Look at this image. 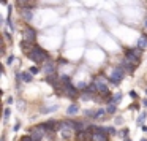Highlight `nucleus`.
<instances>
[{
    "mask_svg": "<svg viewBox=\"0 0 147 141\" xmlns=\"http://www.w3.org/2000/svg\"><path fill=\"white\" fill-rule=\"evenodd\" d=\"M8 116H10V109H5V119H8Z\"/></svg>",
    "mask_w": 147,
    "mask_h": 141,
    "instance_id": "29",
    "label": "nucleus"
},
{
    "mask_svg": "<svg viewBox=\"0 0 147 141\" xmlns=\"http://www.w3.org/2000/svg\"><path fill=\"white\" fill-rule=\"evenodd\" d=\"M142 105H144V106H146V108H147V98H146V100H142Z\"/></svg>",
    "mask_w": 147,
    "mask_h": 141,
    "instance_id": "31",
    "label": "nucleus"
},
{
    "mask_svg": "<svg viewBox=\"0 0 147 141\" xmlns=\"http://www.w3.org/2000/svg\"><path fill=\"white\" fill-rule=\"evenodd\" d=\"M27 56H29L30 60L36 62V64H43V62L49 60V54L43 48H40V46H33V48L27 52Z\"/></svg>",
    "mask_w": 147,
    "mask_h": 141,
    "instance_id": "1",
    "label": "nucleus"
},
{
    "mask_svg": "<svg viewBox=\"0 0 147 141\" xmlns=\"http://www.w3.org/2000/svg\"><path fill=\"white\" fill-rule=\"evenodd\" d=\"M115 106H117V105H114V103H109V105H108V108H106L108 114H114V113H115Z\"/></svg>",
    "mask_w": 147,
    "mask_h": 141,
    "instance_id": "19",
    "label": "nucleus"
},
{
    "mask_svg": "<svg viewBox=\"0 0 147 141\" xmlns=\"http://www.w3.org/2000/svg\"><path fill=\"white\" fill-rule=\"evenodd\" d=\"M33 0H18V5L21 8H27V7H32Z\"/></svg>",
    "mask_w": 147,
    "mask_h": 141,
    "instance_id": "17",
    "label": "nucleus"
},
{
    "mask_svg": "<svg viewBox=\"0 0 147 141\" xmlns=\"http://www.w3.org/2000/svg\"><path fill=\"white\" fill-rule=\"evenodd\" d=\"M108 132H93L92 133V141H108Z\"/></svg>",
    "mask_w": 147,
    "mask_h": 141,
    "instance_id": "8",
    "label": "nucleus"
},
{
    "mask_svg": "<svg viewBox=\"0 0 147 141\" xmlns=\"http://www.w3.org/2000/svg\"><path fill=\"white\" fill-rule=\"evenodd\" d=\"M146 117H147V113H146V111H144V113H141L139 119H138V125H142V122L146 121Z\"/></svg>",
    "mask_w": 147,
    "mask_h": 141,
    "instance_id": "20",
    "label": "nucleus"
},
{
    "mask_svg": "<svg viewBox=\"0 0 147 141\" xmlns=\"http://www.w3.org/2000/svg\"><path fill=\"white\" fill-rule=\"evenodd\" d=\"M46 132H48V130H46L45 124H43V125H38V127H33L32 132H30V136H32L33 141H41Z\"/></svg>",
    "mask_w": 147,
    "mask_h": 141,
    "instance_id": "5",
    "label": "nucleus"
},
{
    "mask_svg": "<svg viewBox=\"0 0 147 141\" xmlns=\"http://www.w3.org/2000/svg\"><path fill=\"white\" fill-rule=\"evenodd\" d=\"M21 141H33V140H32V136L29 135V136H22V138H21Z\"/></svg>",
    "mask_w": 147,
    "mask_h": 141,
    "instance_id": "25",
    "label": "nucleus"
},
{
    "mask_svg": "<svg viewBox=\"0 0 147 141\" xmlns=\"http://www.w3.org/2000/svg\"><path fill=\"white\" fill-rule=\"evenodd\" d=\"M93 84H95V89L98 94H103V95H108L109 94V89H108V86H106V81L103 76H96Z\"/></svg>",
    "mask_w": 147,
    "mask_h": 141,
    "instance_id": "4",
    "label": "nucleus"
},
{
    "mask_svg": "<svg viewBox=\"0 0 147 141\" xmlns=\"http://www.w3.org/2000/svg\"><path fill=\"white\" fill-rule=\"evenodd\" d=\"M46 81H48L52 87H55V89L59 87V78H57V75H55V73H49L48 76H46Z\"/></svg>",
    "mask_w": 147,
    "mask_h": 141,
    "instance_id": "11",
    "label": "nucleus"
},
{
    "mask_svg": "<svg viewBox=\"0 0 147 141\" xmlns=\"http://www.w3.org/2000/svg\"><path fill=\"white\" fill-rule=\"evenodd\" d=\"M38 71H40V68L36 67V65H33V67H30V73H32V75H36Z\"/></svg>",
    "mask_w": 147,
    "mask_h": 141,
    "instance_id": "22",
    "label": "nucleus"
},
{
    "mask_svg": "<svg viewBox=\"0 0 147 141\" xmlns=\"http://www.w3.org/2000/svg\"><path fill=\"white\" fill-rule=\"evenodd\" d=\"M122 67L125 68V71H128V73L131 75V73L134 71V68H136V64H133L131 60H128V59L125 57V59H123V62H122Z\"/></svg>",
    "mask_w": 147,
    "mask_h": 141,
    "instance_id": "9",
    "label": "nucleus"
},
{
    "mask_svg": "<svg viewBox=\"0 0 147 141\" xmlns=\"http://www.w3.org/2000/svg\"><path fill=\"white\" fill-rule=\"evenodd\" d=\"M125 57L128 60H131L133 64H139V59H141V54H142V49L141 48H134V49H125Z\"/></svg>",
    "mask_w": 147,
    "mask_h": 141,
    "instance_id": "2",
    "label": "nucleus"
},
{
    "mask_svg": "<svg viewBox=\"0 0 147 141\" xmlns=\"http://www.w3.org/2000/svg\"><path fill=\"white\" fill-rule=\"evenodd\" d=\"M138 48L146 49L147 48V35H141L139 40H138Z\"/></svg>",
    "mask_w": 147,
    "mask_h": 141,
    "instance_id": "14",
    "label": "nucleus"
},
{
    "mask_svg": "<svg viewBox=\"0 0 147 141\" xmlns=\"http://www.w3.org/2000/svg\"><path fill=\"white\" fill-rule=\"evenodd\" d=\"M125 141H130V140H128V138H125Z\"/></svg>",
    "mask_w": 147,
    "mask_h": 141,
    "instance_id": "33",
    "label": "nucleus"
},
{
    "mask_svg": "<svg viewBox=\"0 0 147 141\" xmlns=\"http://www.w3.org/2000/svg\"><path fill=\"white\" fill-rule=\"evenodd\" d=\"M106 130H108V133H115V128L114 127H108Z\"/></svg>",
    "mask_w": 147,
    "mask_h": 141,
    "instance_id": "26",
    "label": "nucleus"
},
{
    "mask_svg": "<svg viewBox=\"0 0 147 141\" xmlns=\"http://www.w3.org/2000/svg\"><path fill=\"white\" fill-rule=\"evenodd\" d=\"M146 94H147V89H146Z\"/></svg>",
    "mask_w": 147,
    "mask_h": 141,
    "instance_id": "34",
    "label": "nucleus"
},
{
    "mask_svg": "<svg viewBox=\"0 0 147 141\" xmlns=\"http://www.w3.org/2000/svg\"><path fill=\"white\" fill-rule=\"evenodd\" d=\"M18 78H21L24 83H30V81L33 79V76H32V73H30V70H29V71H22V73H19V75H18Z\"/></svg>",
    "mask_w": 147,
    "mask_h": 141,
    "instance_id": "12",
    "label": "nucleus"
},
{
    "mask_svg": "<svg viewBox=\"0 0 147 141\" xmlns=\"http://www.w3.org/2000/svg\"><path fill=\"white\" fill-rule=\"evenodd\" d=\"M120 100H122V94H120V92H117V94H115V95L112 97L111 100H109V103H114V105H119V103H120Z\"/></svg>",
    "mask_w": 147,
    "mask_h": 141,
    "instance_id": "18",
    "label": "nucleus"
},
{
    "mask_svg": "<svg viewBox=\"0 0 147 141\" xmlns=\"http://www.w3.org/2000/svg\"><path fill=\"white\" fill-rule=\"evenodd\" d=\"M22 35H24V40L32 45V43H35V40H36V30L33 29V27H30V26H26Z\"/></svg>",
    "mask_w": 147,
    "mask_h": 141,
    "instance_id": "7",
    "label": "nucleus"
},
{
    "mask_svg": "<svg viewBox=\"0 0 147 141\" xmlns=\"http://www.w3.org/2000/svg\"><path fill=\"white\" fill-rule=\"evenodd\" d=\"M130 97H133V98H136V97H138V94L134 92V90H131V92H130Z\"/></svg>",
    "mask_w": 147,
    "mask_h": 141,
    "instance_id": "28",
    "label": "nucleus"
},
{
    "mask_svg": "<svg viewBox=\"0 0 147 141\" xmlns=\"http://www.w3.org/2000/svg\"><path fill=\"white\" fill-rule=\"evenodd\" d=\"M57 109V105H54V106H51V108H45L43 109V113H49V111H55Z\"/></svg>",
    "mask_w": 147,
    "mask_h": 141,
    "instance_id": "23",
    "label": "nucleus"
},
{
    "mask_svg": "<svg viewBox=\"0 0 147 141\" xmlns=\"http://www.w3.org/2000/svg\"><path fill=\"white\" fill-rule=\"evenodd\" d=\"M45 127H46V130H48V132H52V130H55L59 125H57V122H55V121H48L45 124Z\"/></svg>",
    "mask_w": 147,
    "mask_h": 141,
    "instance_id": "15",
    "label": "nucleus"
},
{
    "mask_svg": "<svg viewBox=\"0 0 147 141\" xmlns=\"http://www.w3.org/2000/svg\"><path fill=\"white\" fill-rule=\"evenodd\" d=\"M13 60H14V57H13V56H10V57H8V60H7V64L10 65V64H11V62H13Z\"/></svg>",
    "mask_w": 147,
    "mask_h": 141,
    "instance_id": "27",
    "label": "nucleus"
},
{
    "mask_svg": "<svg viewBox=\"0 0 147 141\" xmlns=\"http://www.w3.org/2000/svg\"><path fill=\"white\" fill-rule=\"evenodd\" d=\"M144 29H147V18L144 19Z\"/></svg>",
    "mask_w": 147,
    "mask_h": 141,
    "instance_id": "30",
    "label": "nucleus"
},
{
    "mask_svg": "<svg viewBox=\"0 0 147 141\" xmlns=\"http://www.w3.org/2000/svg\"><path fill=\"white\" fill-rule=\"evenodd\" d=\"M62 92H63V95L70 97V98H76L78 97V87L73 86L71 83H68V84H63V86H62Z\"/></svg>",
    "mask_w": 147,
    "mask_h": 141,
    "instance_id": "6",
    "label": "nucleus"
},
{
    "mask_svg": "<svg viewBox=\"0 0 147 141\" xmlns=\"http://www.w3.org/2000/svg\"><path fill=\"white\" fill-rule=\"evenodd\" d=\"M78 89H81V90H86V87H87V84L86 83H79V84H78Z\"/></svg>",
    "mask_w": 147,
    "mask_h": 141,
    "instance_id": "24",
    "label": "nucleus"
},
{
    "mask_svg": "<svg viewBox=\"0 0 147 141\" xmlns=\"http://www.w3.org/2000/svg\"><path fill=\"white\" fill-rule=\"evenodd\" d=\"M123 78H125V68L120 65V67H117V68L112 70L111 76H109V81H111L112 84H119V83H122Z\"/></svg>",
    "mask_w": 147,
    "mask_h": 141,
    "instance_id": "3",
    "label": "nucleus"
},
{
    "mask_svg": "<svg viewBox=\"0 0 147 141\" xmlns=\"http://www.w3.org/2000/svg\"><path fill=\"white\" fill-rule=\"evenodd\" d=\"M78 111H79V106H78L76 103H73V105H70V106H68V109H67V113H68V114H70V116L76 114Z\"/></svg>",
    "mask_w": 147,
    "mask_h": 141,
    "instance_id": "16",
    "label": "nucleus"
},
{
    "mask_svg": "<svg viewBox=\"0 0 147 141\" xmlns=\"http://www.w3.org/2000/svg\"><path fill=\"white\" fill-rule=\"evenodd\" d=\"M22 16L26 18L27 21H32V18H33V11H32V7L22 8Z\"/></svg>",
    "mask_w": 147,
    "mask_h": 141,
    "instance_id": "13",
    "label": "nucleus"
},
{
    "mask_svg": "<svg viewBox=\"0 0 147 141\" xmlns=\"http://www.w3.org/2000/svg\"><path fill=\"white\" fill-rule=\"evenodd\" d=\"M43 71H45L46 75L55 73V64H54L52 60H46V62H45V67H43Z\"/></svg>",
    "mask_w": 147,
    "mask_h": 141,
    "instance_id": "10",
    "label": "nucleus"
},
{
    "mask_svg": "<svg viewBox=\"0 0 147 141\" xmlns=\"http://www.w3.org/2000/svg\"><path fill=\"white\" fill-rule=\"evenodd\" d=\"M141 141H147V140H146V138H142V140H141Z\"/></svg>",
    "mask_w": 147,
    "mask_h": 141,
    "instance_id": "32",
    "label": "nucleus"
},
{
    "mask_svg": "<svg viewBox=\"0 0 147 141\" xmlns=\"http://www.w3.org/2000/svg\"><path fill=\"white\" fill-rule=\"evenodd\" d=\"M106 113H108L106 109H98V111L95 113V119H100V117H103V116H105Z\"/></svg>",
    "mask_w": 147,
    "mask_h": 141,
    "instance_id": "21",
    "label": "nucleus"
}]
</instances>
